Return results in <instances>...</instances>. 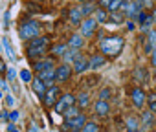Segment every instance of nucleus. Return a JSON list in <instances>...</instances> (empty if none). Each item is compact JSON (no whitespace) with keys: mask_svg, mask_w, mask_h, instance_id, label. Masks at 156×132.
Here are the masks:
<instances>
[{"mask_svg":"<svg viewBox=\"0 0 156 132\" xmlns=\"http://www.w3.org/2000/svg\"><path fill=\"white\" fill-rule=\"evenodd\" d=\"M123 44H125L123 37L112 35V37H107V39L101 40V51L105 55H108V57H118L121 53V50H123Z\"/></svg>","mask_w":156,"mask_h":132,"instance_id":"obj_1","label":"nucleus"},{"mask_svg":"<svg viewBox=\"0 0 156 132\" xmlns=\"http://www.w3.org/2000/svg\"><path fill=\"white\" fill-rule=\"evenodd\" d=\"M39 33H41V24L35 20H26L19 28V37L24 40H31V39L39 37Z\"/></svg>","mask_w":156,"mask_h":132,"instance_id":"obj_2","label":"nucleus"},{"mask_svg":"<svg viewBox=\"0 0 156 132\" xmlns=\"http://www.w3.org/2000/svg\"><path fill=\"white\" fill-rule=\"evenodd\" d=\"M119 9H121V13H123L125 17L136 19V17L141 13V0H129V2H125Z\"/></svg>","mask_w":156,"mask_h":132,"instance_id":"obj_3","label":"nucleus"},{"mask_svg":"<svg viewBox=\"0 0 156 132\" xmlns=\"http://www.w3.org/2000/svg\"><path fill=\"white\" fill-rule=\"evenodd\" d=\"M73 105H75V96H73V94H64V96L59 97V101L55 103L53 108H55L57 114H64V112H66L68 108H72Z\"/></svg>","mask_w":156,"mask_h":132,"instance_id":"obj_4","label":"nucleus"},{"mask_svg":"<svg viewBox=\"0 0 156 132\" xmlns=\"http://www.w3.org/2000/svg\"><path fill=\"white\" fill-rule=\"evenodd\" d=\"M59 97H61V88L53 85V86H50L46 90V94L42 96V101H44L46 106H55V103L59 101Z\"/></svg>","mask_w":156,"mask_h":132,"instance_id":"obj_5","label":"nucleus"},{"mask_svg":"<svg viewBox=\"0 0 156 132\" xmlns=\"http://www.w3.org/2000/svg\"><path fill=\"white\" fill-rule=\"evenodd\" d=\"M72 72H73V68H72L70 64H66V62H62L61 66H55V81L57 83L68 81L70 75H72Z\"/></svg>","mask_w":156,"mask_h":132,"instance_id":"obj_6","label":"nucleus"},{"mask_svg":"<svg viewBox=\"0 0 156 132\" xmlns=\"http://www.w3.org/2000/svg\"><path fill=\"white\" fill-rule=\"evenodd\" d=\"M98 28V20L94 17H87L81 22V37H92Z\"/></svg>","mask_w":156,"mask_h":132,"instance_id":"obj_7","label":"nucleus"},{"mask_svg":"<svg viewBox=\"0 0 156 132\" xmlns=\"http://www.w3.org/2000/svg\"><path fill=\"white\" fill-rule=\"evenodd\" d=\"M83 9H81V6H73V8H70V11H68V20H70V24H73V26H79L81 22H83Z\"/></svg>","mask_w":156,"mask_h":132,"instance_id":"obj_8","label":"nucleus"},{"mask_svg":"<svg viewBox=\"0 0 156 132\" xmlns=\"http://www.w3.org/2000/svg\"><path fill=\"white\" fill-rule=\"evenodd\" d=\"M37 77H39L48 88L53 86V81H55V66H51V68H46V70H42V72H39Z\"/></svg>","mask_w":156,"mask_h":132,"instance_id":"obj_9","label":"nucleus"},{"mask_svg":"<svg viewBox=\"0 0 156 132\" xmlns=\"http://www.w3.org/2000/svg\"><path fill=\"white\" fill-rule=\"evenodd\" d=\"M85 123H87L85 114H79L77 117H73V119L64 121V127H66V128H72V130H81V128L85 127Z\"/></svg>","mask_w":156,"mask_h":132,"instance_id":"obj_10","label":"nucleus"},{"mask_svg":"<svg viewBox=\"0 0 156 132\" xmlns=\"http://www.w3.org/2000/svg\"><path fill=\"white\" fill-rule=\"evenodd\" d=\"M88 68H90V66H88V59H85L83 55H79L73 61V72L75 74H85Z\"/></svg>","mask_w":156,"mask_h":132,"instance_id":"obj_11","label":"nucleus"},{"mask_svg":"<svg viewBox=\"0 0 156 132\" xmlns=\"http://www.w3.org/2000/svg\"><path fill=\"white\" fill-rule=\"evenodd\" d=\"M130 96H132V103H134V106H138V108H141V106H143V103L147 101V96L143 94V90H141L140 86H138V88H134Z\"/></svg>","mask_w":156,"mask_h":132,"instance_id":"obj_12","label":"nucleus"},{"mask_svg":"<svg viewBox=\"0 0 156 132\" xmlns=\"http://www.w3.org/2000/svg\"><path fill=\"white\" fill-rule=\"evenodd\" d=\"M51 66H55V64H53V61L50 57H42V59H37L35 61V70H37V74L42 72V70H46V68H51Z\"/></svg>","mask_w":156,"mask_h":132,"instance_id":"obj_13","label":"nucleus"},{"mask_svg":"<svg viewBox=\"0 0 156 132\" xmlns=\"http://www.w3.org/2000/svg\"><path fill=\"white\" fill-rule=\"evenodd\" d=\"M107 62V59H105V55H92L90 59H88V66H90V68L92 70H98V68H101V66Z\"/></svg>","mask_w":156,"mask_h":132,"instance_id":"obj_14","label":"nucleus"},{"mask_svg":"<svg viewBox=\"0 0 156 132\" xmlns=\"http://www.w3.org/2000/svg\"><path fill=\"white\" fill-rule=\"evenodd\" d=\"M31 88H33V92H35L37 96H41V97H42V96L46 94V90H48V86H46V85H44L39 77L31 79Z\"/></svg>","mask_w":156,"mask_h":132,"instance_id":"obj_15","label":"nucleus"},{"mask_svg":"<svg viewBox=\"0 0 156 132\" xmlns=\"http://www.w3.org/2000/svg\"><path fill=\"white\" fill-rule=\"evenodd\" d=\"M26 50H28V55L30 57H35V61H37V59H42L46 55L48 46H37V48H26Z\"/></svg>","mask_w":156,"mask_h":132,"instance_id":"obj_16","label":"nucleus"},{"mask_svg":"<svg viewBox=\"0 0 156 132\" xmlns=\"http://www.w3.org/2000/svg\"><path fill=\"white\" fill-rule=\"evenodd\" d=\"M94 110H96V114L98 116H108V112H110V105H108V101H98L96 105H94Z\"/></svg>","mask_w":156,"mask_h":132,"instance_id":"obj_17","label":"nucleus"},{"mask_svg":"<svg viewBox=\"0 0 156 132\" xmlns=\"http://www.w3.org/2000/svg\"><path fill=\"white\" fill-rule=\"evenodd\" d=\"M83 42H85V40H83V37H81L79 33H73V35L68 39V46H70L72 50H79V48L83 46Z\"/></svg>","mask_w":156,"mask_h":132,"instance_id":"obj_18","label":"nucleus"},{"mask_svg":"<svg viewBox=\"0 0 156 132\" xmlns=\"http://www.w3.org/2000/svg\"><path fill=\"white\" fill-rule=\"evenodd\" d=\"M125 123H127V132H141V130H140V121H138L134 116L127 117Z\"/></svg>","mask_w":156,"mask_h":132,"instance_id":"obj_19","label":"nucleus"},{"mask_svg":"<svg viewBox=\"0 0 156 132\" xmlns=\"http://www.w3.org/2000/svg\"><path fill=\"white\" fill-rule=\"evenodd\" d=\"M138 22L141 24V28H143V30H147L154 20H152V15H149V13H143V11H141V13L138 15Z\"/></svg>","mask_w":156,"mask_h":132,"instance_id":"obj_20","label":"nucleus"},{"mask_svg":"<svg viewBox=\"0 0 156 132\" xmlns=\"http://www.w3.org/2000/svg\"><path fill=\"white\" fill-rule=\"evenodd\" d=\"M66 51H68V46H66V44H62V42H59V44L51 46V55H55V57H62Z\"/></svg>","mask_w":156,"mask_h":132,"instance_id":"obj_21","label":"nucleus"},{"mask_svg":"<svg viewBox=\"0 0 156 132\" xmlns=\"http://www.w3.org/2000/svg\"><path fill=\"white\" fill-rule=\"evenodd\" d=\"M79 55H81V53H79V50H72V48H70V50L62 55V59H64V62H66V64H70V62H73Z\"/></svg>","mask_w":156,"mask_h":132,"instance_id":"obj_22","label":"nucleus"},{"mask_svg":"<svg viewBox=\"0 0 156 132\" xmlns=\"http://www.w3.org/2000/svg\"><path fill=\"white\" fill-rule=\"evenodd\" d=\"M37 46H48V39L46 37H35L28 42L26 48H37Z\"/></svg>","mask_w":156,"mask_h":132,"instance_id":"obj_23","label":"nucleus"},{"mask_svg":"<svg viewBox=\"0 0 156 132\" xmlns=\"http://www.w3.org/2000/svg\"><path fill=\"white\" fill-rule=\"evenodd\" d=\"M154 123V117H152V112L151 110H145L143 114H141V125H143V128H147V127H151Z\"/></svg>","mask_w":156,"mask_h":132,"instance_id":"obj_24","label":"nucleus"},{"mask_svg":"<svg viewBox=\"0 0 156 132\" xmlns=\"http://www.w3.org/2000/svg\"><path fill=\"white\" fill-rule=\"evenodd\" d=\"M81 9H83V17H90L92 13H96V4H92V2H87V4H83L81 6Z\"/></svg>","mask_w":156,"mask_h":132,"instance_id":"obj_25","label":"nucleus"},{"mask_svg":"<svg viewBox=\"0 0 156 132\" xmlns=\"http://www.w3.org/2000/svg\"><path fill=\"white\" fill-rule=\"evenodd\" d=\"M94 19L98 20V24H99V22H108V15H107V11H105V9H101V8H98V9H96Z\"/></svg>","mask_w":156,"mask_h":132,"instance_id":"obj_26","label":"nucleus"},{"mask_svg":"<svg viewBox=\"0 0 156 132\" xmlns=\"http://www.w3.org/2000/svg\"><path fill=\"white\" fill-rule=\"evenodd\" d=\"M81 112H79V108H77V106H72V108H68L62 116H64V121H68V119H73V117H77V116H79Z\"/></svg>","mask_w":156,"mask_h":132,"instance_id":"obj_27","label":"nucleus"},{"mask_svg":"<svg viewBox=\"0 0 156 132\" xmlns=\"http://www.w3.org/2000/svg\"><path fill=\"white\" fill-rule=\"evenodd\" d=\"M75 101L79 103V108H85V106L88 105V101H90V96H88L87 92H83V94H79V97H77Z\"/></svg>","mask_w":156,"mask_h":132,"instance_id":"obj_28","label":"nucleus"},{"mask_svg":"<svg viewBox=\"0 0 156 132\" xmlns=\"http://www.w3.org/2000/svg\"><path fill=\"white\" fill-rule=\"evenodd\" d=\"M123 4H125V0H112V4L108 6V9H107V11H108V13H116Z\"/></svg>","mask_w":156,"mask_h":132,"instance_id":"obj_29","label":"nucleus"},{"mask_svg":"<svg viewBox=\"0 0 156 132\" xmlns=\"http://www.w3.org/2000/svg\"><path fill=\"white\" fill-rule=\"evenodd\" d=\"M108 22H114V24H119L123 22V13H108Z\"/></svg>","mask_w":156,"mask_h":132,"instance_id":"obj_30","label":"nucleus"},{"mask_svg":"<svg viewBox=\"0 0 156 132\" xmlns=\"http://www.w3.org/2000/svg\"><path fill=\"white\" fill-rule=\"evenodd\" d=\"M81 132H99V127H98L96 123L87 121V123H85V127L81 128Z\"/></svg>","mask_w":156,"mask_h":132,"instance_id":"obj_31","label":"nucleus"},{"mask_svg":"<svg viewBox=\"0 0 156 132\" xmlns=\"http://www.w3.org/2000/svg\"><path fill=\"white\" fill-rule=\"evenodd\" d=\"M134 75L138 77V81H140V83H145V81H147V74H145V70L141 68V66H138V68H136Z\"/></svg>","mask_w":156,"mask_h":132,"instance_id":"obj_32","label":"nucleus"},{"mask_svg":"<svg viewBox=\"0 0 156 132\" xmlns=\"http://www.w3.org/2000/svg\"><path fill=\"white\" fill-rule=\"evenodd\" d=\"M2 42H4V48H6V51H8L9 59H11V61H15L17 57H15V53H13V50H11V44H9V40H8V39H4Z\"/></svg>","mask_w":156,"mask_h":132,"instance_id":"obj_33","label":"nucleus"},{"mask_svg":"<svg viewBox=\"0 0 156 132\" xmlns=\"http://www.w3.org/2000/svg\"><path fill=\"white\" fill-rule=\"evenodd\" d=\"M147 42H149L152 48H156V31H154V30H151V31L147 33Z\"/></svg>","mask_w":156,"mask_h":132,"instance_id":"obj_34","label":"nucleus"},{"mask_svg":"<svg viewBox=\"0 0 156 132\" xmlns=\"http://www.w3.org/2000/svg\"><path fill=\"white\" fill-rule=\"evenodd\" d=\"M110 97V90L108 88H103L101 92H99V101H107Z\"/></svg>","mask_w":156,"mask_h":132,"instance_id":"obj_35","label":"nucleus"},{"mask_svg":"<svg viewBox=\"0 0 156 132\" xmlns=\"http://www.w3.org/2000/svg\"><path fill=\"white\" fill-rule=\"evenodd\" d=\"M20 79H22V81H31L30 70H20Z\"/></svg>","mask_w":156,"mask_h":132,"instance_id":"obj_36","label":"nucleus"},{"mask_svg":"<svg viewBox=\"0 0 156 132\" xmlns=\"http://www.w3.org/2000/svg\"><path fill=\"white\" fill-rule=\"evenodd\" d=\"M110 4H112V0H99V8L101 9H108Z\"/></svg>","mask_w":156,"mask_h":132,"instance_id":"obj_37","label":"nucleus"},{"mask_svg":"<svg viewBox=\"0 0 156 132\" xmlns=\"http://www.w3.org/2000/svg\"><path fill=\"white\" fill-rule=\"evenodd\" d=\"M154 101H156V92H151L147 96V103H154Z\"/></svg>","mask_w":156,"mask_h":132,"instance_id":"obj_38","label":"nucleus"},{"mask_svg":"<svg viewBox=\"0 0 156 132\" xmlns=\"http://www.w3.org/2000/svg\"><path fill=\"white\" fill-rule=\"evenodd\" d=\"M141 4H143V6H145L147 9H149V8H152V0H143Z\"/></svg>","mask_w":156,"mask_h":132,"instance_id":"obj_39","label":"nucleus"},{"mask_svg":"<svg viewBox=\"0 0 156 132\" xmlns=\"http://www.w3.org/2000/svg\"><path fill=\"white\" fill-rule=\"evenodd\" d=\"M8 77H9V79H15V70H13V68L8 70Z\"/></svg>","mask_w":156,"mask_h":132,"instance_id":"obj_40","label":"nucleus"},{"mask_svg":"<svg viewBox=\"0 0 156 132\" xmlns=\"http://www.w3.org/2000/svg\"><path fill=\"white\" fill-rule=\"evenodd\" d=\"M149 110H151L152 114L156 112V101H154V103H149Z\"/></svg>","mask_w":156,"mask_h":132,"instance_id":"obj_41","label":"nucleus"},{"mask_svg":"<svg viewBox=\"0 0 156 132\" xmlns=\"http://www.w3.org/2000/svg\"><path fill=\"white\" fill-rule=\"evenodd\" d=\"M152 66H154V68H156V48L152 50Z\"/></svg>","mask_w":156,"mask_h":132,"instance_id":"obj_42","label":"nucleus"},{"mask_svg":"<svg viewBox=\"0 0 156 132\" xmlns=\"http://www.w3.org/2000/svg\"><path fill=\"white\" fill-rule=\"evenodd\" d=\"M30 132H39V127L31 123V125H30Z\"/></svg>","mask_w":156,"mask_h":132,"instance_id":"obj_43","label":"nucleus"},{"mask_svg":"<svg viewBox=\"0 0 156 132\" xmlns=\"http://www.w3.org/2000/svg\"><path fill=\"white\" fill-rule=\"evenodd\" d=\"M6 72V66H4V61L0 59V74H4Z\"/></svg>","mask_w":156,"mask_h":132,"instance_id":"obj_44","label":"nucleus"},{"mask_svg":"<svg viewBox=\"0 0 156 132\" xmlns=\"http://www.w3.org/2000/svg\"><path fill=\"white\" fill-rule=\"evenodd\" d=\"M9 117H11V119H13V121H15V119H17V117H19V112H11V114H9Z\"/></svg>","mask_w":156,"mask_h":132,"instance_id":"obj_45","label":"nucleus"},{"mask_svg":"<svg viewBox=\"0 0 156 132\" xmlns=\"http://www.w3.org/2000/svg\"><path fill=\"white\" fill-rule=\"evenodd\" d=\"M152 20L156 22V8H154V13H152Z\"/></svg>","mask_w":156,"mask_h":132,"instance_id":"obj_46","label":"nucleus"},{"mask_svg":"<svg viewBox=\"0 0 156 132\" xmlns=\"http://www.w3.org/2000/svg\"><path fill=\"white\" fill-rule=\"evenodd\" d=\"M72 132H81V130H72Z\"/></svg>","mask_w":156,"mask_h":132,"instance_id":"obj_47","label":"nucleus"},{"mask_svg":"<svg viewBox=\"0 0 156 132\" xmlns=\"http://www.w3.org/2000/svg\"><path fill=\"white\" fill-rule=\"evenodd\" d=\"M0 97H2V94H0Z\"/></svg>","mask_w":156,"mask_h":132,"instance_id":"obj_48","label":"nucleus"},{"mask_svg":"<svg viewBox=\"0 0 156 132\" xmlns=\"http://www.w3.org/2000/svg\"><path fill=\"white\" fill-rule=\"evenodd\" d=\"M62 132H64V130H62Z\"/></svg>","mask_w":156,"mask_h":132,"instance_id":"obj_49","label":"nucleus"}]
</instances>
